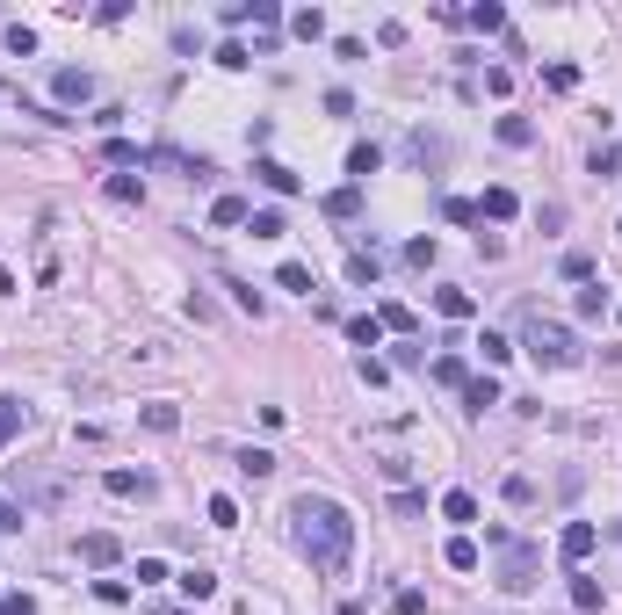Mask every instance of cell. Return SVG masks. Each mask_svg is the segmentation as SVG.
<instances>
[{"label": "cell", "mask_w": 622, "mask_h": 615, "mask_svg": "<svg viewBox=\"0 0 622 615\" xmlns=\"http://www.w3.org/2000/svg\"><path fill=\"white\" fill-rule=\"evenodd\" d=\"M290 528H297V550H305L326 579H340V572H347V558H355V514L340 507V500L305 493V500L290 507Z\"/></svg>", "instance_id": "cell-1"}, {"label": "cell", "mask_w": 622, "mask_h": 615, "mask_svg": "<svg viewBox=\"0 0 622 615\" xmlns=\"http://www.w3.org/2000/svg\"><path fill=\"white\" fill-rule=\"evenodd\" d=\"M485 543L500 550L492 587H500V594H528V587H535V572H543V550H535V543H521V536H507V528H492Z\"/></svg>", "instance_id": "cell-2"}, {"label": "cell", "mask_w": 622, "mask_h": 615, "mask_svg": "<svg viewBox=\"0 0 622 615\" xmlns=\"http://www.w3.org/2000/svg\"><path fill=\"white\" fill-rule=\"evenodd\" d=\"M521 348H528L535 362H550V370H572V362H579V340H572V326H557V318H543V311H528V326H521Z\"/></svg>", "instance_id": "cell-3"}, {"label": "cell", "mask_w": 622, "mask_h": 615, "mask_svg": "<svg viewBox=\"0 0 622 615\" xmlns=\"http://www.w3.org/2000/svg\"><path fill=\"white\" fill-rule=\"evenodd\" d=\"M51 95H58L66 109H73V102H95V73H88V66H58V73H51Z\"/></svg>", "instance_id": "cell-4"}, {"label": "cell", "mask_w": 622, "mask_h": 615, "mask_svg": "<svg viewBox=\"0 0 622 615\" xmlns=\"http://www.w3.org/2000/svg\"><path fill=\"white\" fill-rule=\"evenodd\" d=\"M594 543H601V536H594V521H565V536H557L565 565H586V558H594Z\"/></svg>", "instance_id": "cell-5"}, {"label": "cell", "mask_w": 622, "mask_h": 615, "mask_svg": "<svg viewBox=\"0 0 622 615\" xmlns=\"http://www.w3.org/2000/svg\"><path fill=\"white\" fill-rule=\"evenodd\" d=\"M102 485L116 493V500H152V493H160V478H152V471H109Z\"/></svg>", "instance_id": "cell-6"}, {"label": "cell", "mask_w": 622, "mask_h": 615, "mask_svg": "<svg viewBox=\"0 0 622 615\" xmlns=\"http://www.w3.org/2000/svg\"><path fill=\"white\" fill-rule=\"evenodd\" d=\"M80 558H88V565H116V558H123V543H116L109 528H88V536H80Z\"/></svg>", "instance_id": "cell-7"}, {"label": "cell", "mask_w": 622, "mask_h": 615, "mask_svg": "<svg viewBox=\"0 0 622 615\" xmlns=\"http://www.w3.org/2000/svg\"><path fill=\"white\" fill-rule=\"evenodd\" d=\"M463 22L485 29V36H500V29H507V7H500V0H478V7H463Z\"/></svg>", "instance_id": "cell-8"}, {"label": "cell", "mask_w": 622, "mask_h": 615, "mask_svg": "<svg viewBox=\"0 0 622 615\" xmlns=\"http://www.w3.org/2000/svg\"><path fill=\"white\" fill-rule=\"evenodd\" d=\"M174 587H181L189 601H210V594H217V572H210V565H189V572H181Z\"/></svg>", "instance_id": "cell-9"}, {"label": "cell", "mask_w": 622, "mask_h": 615, "mask_svg": "<svg viewBox=\"0 0 622 615\" xmlns=\"http://www.w3.org/2000/svg\"><path fill=\"white\" fill-rule=\"evenodd\" d=\"M514 189H500V182H492V189H485V203H478V217H492V224H507V217H514Z\"/></svg>", "instance_id": "cell-10"}, {"label": "cell", "mask_w": 622, "mask_h": 615, "mask_svg": "<svg viewBox=\"0 0 622 615\" xmlns=\"http://www.w3.org/2000/svg\"><path fill=\"white\" fill-rule=\"evenodd\" d=\"M485 406H500V384L492 377H471L463 384V412H485Z\"/></svg>", "instance_id": "cell-11"}, {"label": "cell", "mask_w": 622, "mask_h": 615, "mask_svg": "<svg viewBox=\"0 0 622 615\" xmlns=\"http://www.w3.org/2000/svg\"><path fill=\"white\" fill-rule=\"evenodd\" d=\"M586 174H594V182H616V174H622V145H594Z\"/></svg>", "instance_id": "cell-12"}, {"label": "cell", "mask_w": 622, "mask_h": 615, "mask_svg": "<svg viewBox=\"0 0 622 615\" xmlns=\"http://www.w3.org/2000/svg\"><path fill=\"white\" fill-rule=\"evenodd\" d=\"M377 167H384V152H377V145H355V152H347V174H355V189H362Z\"/></svg>", "instance_id": "cell-13"}, {"label": "cell", "mask_w": 622, "mask_h": 615, "mask_svg": "<svg viewBox=\"0 0 622 615\" xmlns=\"http://www.w3.org/2000/svg\"><path fill=\"white\" fill-rule=\"evenodd\" d=\"M254 174H261V182H268V189H275V196H297V174H290V167H283V160H261V167H254Z\"/></svg>", "instance_id": "cell-14"}, {"label": "cell", "mask_w": 622, "mask_h": 615, "mask_svg": "<svg viewBox=\"0 0 622 615\" xmlns=\"http://www.w3.org/2000/svg\"><path fill=\"white\" fill-rule=\"evenodd\" d=\"M427 377H434V384H449V391H463V384H471V370H463V355H441V362H434Z\"/></svg>", "instance_id": "cell-15"}, {"label": "cell", "mask_w": 622, "mask_h": 615, "mask_svg": "<svg viewBox=\"0 0 622 615\" xmlns=\"http://www.w3.org/2000/svg\"><path fill=\"white\" fill-rule=\"evenodd\" d=\"M355 210H362V189H355V182H347V189H333V196H326V217H340V224H347V217H355Z\"/></svg>", "instance_id": "cell-16"}, {"label": "cell", "mask_w": 622, "mask_h": 615, "mask_svg": "<svg viewBox=\"0 0 622 615\" xmlns=\"http://www.w3.org/2000/svg\"><path fill=\"white\" fill-rule=\"evenodd\" d=\"M210 217H217V224H246V217H254V203H246V196H217V203H210Z\"/></svg>", "instance_id": "cell-17"}, {"label": "cell", "mask_w": 622, "mask_h": 615, "mask_svg": "<svg viewBox=\"0 0 622 615\" xmlns=\"http://www.w3.org/2000/svg\"><path fill=\"white\" fill-rule=\"evenodd\" d=\"M246 22H254L261 36H275V22H283V7H275V0H246Z\"/></svg>", "instance_id": "cell-18"}, {"label": "cell", "mask_w": 622, "mask_h": 615, "mask_svg": "<svg viewBox=\"0 0 622 615\" xmlns=\"http://www.w3.org/2000/svg\"><path fill=\"white\" fill-rule=\"evenodd\" d=\"M347 340H355V348H377V340H384V326H377V311H362V318H347Z\"/></svg>", "instance_id": "cell-19"}, {"label": "cell", "mask_w": 622, "mask_h": 615, "mask_svg": "<svg viewBox=\"0 0 622 615\" xmlns=\"http://www.w3.org/2000/svg\"><path fill=\"white\" fill-rule=\"evenodd\" d=\"M102 160H109V167H145V152H138L130 138H109V145H102Z\"/></svg>", "instance_id": "cell-20"}, {"label": "cell", "mask_w": 622, "mask_h": 615, "mask_svg": "<svg viewBox=\"0 0 622 615\" xmlns=\"http://www.w3.org/2000/svg\"><path fill=\"white\" fill-rule=\"evenodd\" d=\"M22 420H29V412H22V399H0V449L22 434Z\"/></svg>", "instance_id": "cell-21"}, {"label": "cell", "mask_w": 622, "mask_h": 615, "mask_svg": "<svg viewBox=\"0 0 622 615\" xmlns=\"http://www.w3.org/2000/svg\"><path fill=\"white\" fill-rule=\"evenodd\" d=\"M500 145H535V123L528 116H500Z\"/></svg>", "instance_id": "cell-22"}, {"label": "cell", "mask_w": 622, "mask_h": 615, "mask_svg": "<svg viewBox=\"0 0 622 615\" xmlns=\"http://www.w3.org/2000/svg\"><path fill=\"white\" fill-rule=\"evenodd\" d=\"M275 283H283V290H297V297H311V268H305V261H283V268H275Z\"/></svg>", "instance_id": "cell-23"}, {"label": "cell", "mask_w": 622, "mask_h": 615, "mask_svg": "<svg viewBox=\"0 0 622 615\" xmlns=\"http://www.w3.org/2000/svg\"><path fill=\"white\" fill-rule=\"evenodd\" d=\"M224 290H232V305H239V311H254V318L268 311V305H261V290H254V283H239V276H224Z\"/></svg>", "instance_id": "cell-24"}, {"label": "cell", "mask_w": 622, "mask_h": 615, "mask_svg": "<svg viewBox=\"0 0 622 615\" xmlns=\"http://www.w3.org/2000/svg\"><path fill=\"white\" fill-rule=\"evenodd\" d=\"M434 311L441 318H471V290H434Z\"/></svg>", "instance_id": "cell-25"}, {"label": "cell", "mask_w": 622, "mask_h": 615, "mask_svg": "<svg viewBox=\"0 0 622 615\" xmlns=\"http://www.w3.org/2000/svg\"><path fill=\"white\" fill-rule=\"evenodd\" d=\"M441 514H449L456 528H471V521H478V500H471V493H449V500H441Z\"/></svg>", "instance_id": "cell-26"}, {"label": "cell", "mask_w": 622, "mask_h": 615, "mask_svg": "<svg viewBox=\"0 0 622 615\" xmlns=\"http://www.w3.org/2000/svg\"><path fill=\"white\" fill-rule=\"evenodd\" d=\"M268 471H275L268 449H239V478H268Z\"/></svg>", "instance_id": "cell-27"}, {"label": "cell", "mask_w": 622, "mask_h": 615, "mask_svg": "<svg viewBox=\"0 0 622 615\" xmlns=\"http://www.w3.org/2000/svg\"><path fill=\"white\" fill-rule=\"evenodd\" d=\"M290 29H297L305 44H318V36H326V15H318V7H305V15H290Z\"/></svg>", "instance_id": "cell-28"}, {"label": "cell", "mask_w": 622, "mask_h": 615, "mask_svg": "<svg viewBox=\"0 0 622 615\" xmlns=\"http://www.w3.org/2000/svg\"><path fill=\"white\" fill-rule=\"evenodd\" d=\"M109 196H116V203H145V182H138V174H116Z\"/></svg>", "instance_id": "cell-29"}, {"label": "cell", "mask_w": 622, "mask_h": 615, "mask_svg": "<svg viewBox=\"0 0 622 615\" xmlns=\"http://www.w3.org/2000/svg\"><path fill=\"white\" fill-rule=\"evenodd\" d=\"M246 224H254V239H283V210H254Z\"/></svg>", "instance_id": "cell-30"}, {"label": "cell", "mask_w": 622, "mask_h": 615, "mask_svg": "<svg viewBox=\"0 0 622 615\" xmlns=\"http://www.w3.org/2000/svg\"><path fill=\"white\" fill-rule=\"evenodd\" d=\"M449 565H456V572H478V543L456 536V543H449Z\"/></svg>", "instance_id": "cell-31"}, {"label": "cell", "mask_w": 622, "mask_h": 615, "mask_svg": "<svg viewBox=\"0 0 622 615\" xmlns=\"http://www.w3.org/2000/svg\"><path fill=\"white\" fill-rule=\"evenodd\" d=\"M572 609H586V615L601 609V579H572Z\"/></svg>", "instance_id": "cell-32"}, {"label": "cell", "mask_w": 622, "mask_h": 615, "mask_svg": "<svg viewBox=\"0 0 622 615\" xmlns=\"http://www.w3.org/2000/svg\"><path fill=\"white\" fill-rule=\"evenodd\" d=\"M377 326H384V333H413V311H406V305H384V311H377Z\"/></svg>", "instance_id": "cell-33"}, {"label": "cell", "mask_w": 622, "mask_h": 615, "mask_svg": "<svg viewBox=\"0 0 622 615\" xmlns=\"http://www.w3.org/2000/svg\"><path fill=\"white\" fill-rule=\"evenodd\" d=\"M601 311H608V290H601V283H586V290H579V318H601Z\"/></svg>", "instance_id": "cell-34"}, {"label": "cell", "mask_w": 622, "mask_h": 615, "mask_svg": "<svg viewBox=\"0 0 622 615\" xmlns=\"http://www.w3.org/2000/svg\"><path fill=\"white\" fill-rule=\"evenodd\" d=\"M145 427H152V434H174V427H181V412H174V406H145Z\"/></svg>", "instance_id": "cell-35"}, {"label": "cell", "mask_w": 622, "mask_h": 615, "mask_svg": "<svg viewBox=\"0 0 622 615\" xmlns=\"http://www.w3.org/2000/svg\"><path fill=\"white\" fill-rule=\"evenodd\" d=\"M7 51H15V58H29V51H36V29H22V22H7Z\"/></svg>", "instance_id": "cell-36"}, {"label": "cell", "mask_w": 622, "mask_h": 615, "mask_svg": "<svg viewBox=\"0 0 622 615\" xmlns=\"http://www.w3.org/2000/svg\"><path fill=\"white\" fill-rule=\"evenodd\" d=\"M441 217H449V224H478V203H463V196H449V203H441Z\"/></svg>", "instance_id": "cell-37"}, {"label": "cell", "mask_w": 622, "mask_h": 615, "mask_svg": "<svg viewBox=\"0 0 622 615\" xmlns=\"http://www.w3.org/2000/svg\"><path fill=\"white\" fill-rule=\"evenodd\" d=\"M391 609H399V615H420V609H427V594H420V587H399V594H391Z\"/></svg>", "instance_id": "cell-38"}, {"label": "cell", "mask_w": 622, "mask_h": 615, "mask_svg": "<svg viewBox=\"0 0 622 615\" xmlns=\"http://www.w3.org/2000/svg\"><path fill=\"white\" fill-rule=\"evenodd\" d=\"M543 80H550V88H557V95H572V88H579V66H550V73H543Z\"/></svg>", "instance_id": "cell-39"}, {"label": "cell", "mask_w": 622, "mask_h": 615, "mask_svg": "<svg viewBox=\"0 0 622 615\" xmlns=\"http://www.w3.org/2000/svg\"><path fill=\"white\" fill-rule=\"evenodd\" d=\"M347 276L355 283H377V254H347Z\"/></svg>", "instance_id": "cell-40"}, {"label": "cell", "mask_w": 622, "mask_h": 615, "mask_svg": "<svg viewBox=\"0 0 622 615\" xmlns=\"http://www.w3.org/2000/svg\"><path fill=\"white\" fill-rule=\"evenodd\" d=\"M434 254H441L434 239H413V246H406V261H413V268H434Z\"/></svg>", "instance_id": "cell-41"}, {"label": "cell", "mask_w": 622, "mask_h": 615, "mask_svg": "<svg viewBox=\"0 0 622 615\" xmlns=\"http://www.w3.org/2000/svg\"><path fill=\"white\" fill-rule=\"evenodd\" d=\"M391 514H399V521H413V514H427V500H420V493H399V500H391Z\"/></svg>", "instance_id": "cell-42"}, {"label": "cell", "mask_w": 622, "mask_h": 615, "mask_svg": "<svg viewBox=\"0 0 622 615\" xmlns=\"http://www.w3.org/2000/svg\"><path fill=\"white\" fill-rule=\"evenodd\" d=\"M15 528H22V507H15L7 493H0V536H15Z\"/></svg>", "instance_id": "cell-43"}, {"label": "cell", "mask_w": 622, "mask_h": 615, "mask_svg": "<svg viewBox=\"0 0 622 615\" xmlns=\"http://www.w3.org/2000/svg\"><path fill=\"white\" fill-rule=\"evenodd\" d=\"M0 615H36V601H29V594H7V609Z\"/></svg>", "instance_id": "cell-44"}, {"label": "cell", "mask_w": 622, "mask_h": 615, "mask_svg": "<svg viewBox=\"0 0 622 615\" xmlns=\"http://www.w3.org/2000/svg\"><path fill=\"white\" fill-rule=\"evenodd\" d=\"M152 615H181V609H152Z\"/></svg>", "instance_id": "cell-45"}, {"label": "cell", "mask_w": 622, "mask_h": 615, "mask_svg": "<svg viewBox=\"0 0 622 615\" xmlns=\"http://www.w3.org/2000/svg\"><path fill=\"white\" fill-rule=\"evenodd\" d=\"M0 102H15V95H7V88H0Z\"/></svg>", "instance_id": "cell-46"}, {"label": "cell", "mask_w": 622, "mask_h": 615, "mask_svg": "<svg viewBox=\"0 0 622 615\" xmlns=\"http://www.w3.org/2000/svg\"><path fill=\"white\" fill-rule=\"evenodd\" d=\"M616 318H622V311H616Z\"/></svg>", "instance_id": "cell-47"}]
</instances>
